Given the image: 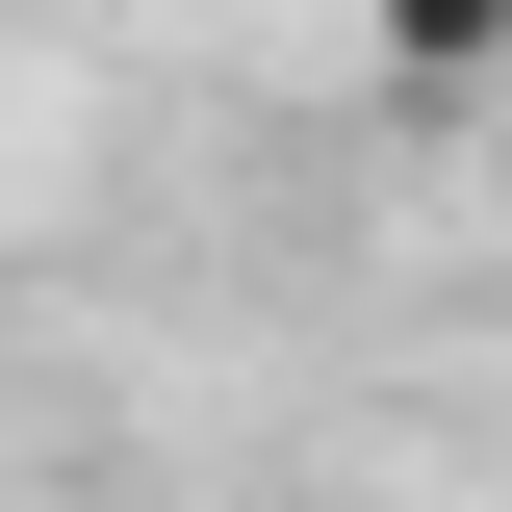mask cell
I'll return each instance as SVG.
<instances>
[{"instance_id": "6da1fadb", "label": "cell", "mask_w": 512, "mask_h": 512, "mask_svg": "<svg viewBox=\"0 0 512 512\" xmlns=\"http://www.w3.org/2000/svg\"><path fill=\"white\" fill-rule=\"evenodd\" d=\"M359 26H384V77H487L512 52V0H359Z\"/></svg>"}]
</instances>
